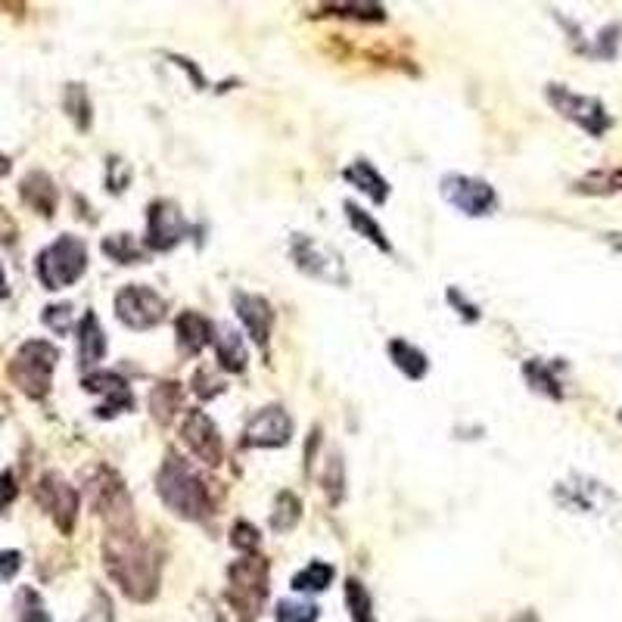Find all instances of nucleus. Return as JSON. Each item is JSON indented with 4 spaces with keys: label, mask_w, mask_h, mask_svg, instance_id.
Here are the masks:
<instances>
[{
    "label": "nucleus",
    "mask_w": 622,
    "mask_h": 622,
    "mask_svg": "<svg viewBox=\"0 0 622 622\" xmlns=\"http://www.w3.org/2000/svg\"><path fill=\"white\" fill-rule=\"evenodd\" d=\"M523 374H526V380L532 383V389H539V392L551 395V399H563V389H560L557 377L548 371V364H545V361H526Z\"/></svg>",
    "instance_id": "nucleus-29"
},
{
    "label": "nucleus",
    "mask_w": 622,
    "mask_h": 622,
    "mask_svg": "<svg viewBox=\"0 0 622 622\" xmlns=\"http://www.w3.org/2000/svg\"><path fill=\"white\" fill-rule=\"evenodd\" d=\"M346 604H349L352 622H377L371 591H367L358 579H346Z\"/></svg>",
    "instance_id": "nucleus-27"
},
{
    "label": "nucleus",
    "mask_w": 622,
    "mask_h": 622,
    "mask_svg": "<svg viewBox=\"0 0 622 622\" xmlns=\"http://www.w3.org/2000/svg\"><path fill=\"white\" fill-rule=\"evenodd\" d=\"M231 545L240 551V554H259V545H262V535L259 529L246 523V520H237L234 529H231Z\"/></svg>",
    "instance_id": "nucleus-31"
},
{
    "label": "nucleus",
    "mask_w": 622,
    "mask_h": 622,
    "mask_svg": "<svg viewBox=\"0 0 622 622\" xmlns=\"http://www.w3.org/2000/svg\"><path fill=\"white\" fill-rule=\"evenodd\" d=\"M81 386L88 392H103L106 395V402L97 408V417H116V414L134 408V395H131L125 377L112 374V371H91L88 377L81 380Z\"/></svg>",
    "instance_id": "nucleus-15"
},
{
    "label": "nucleus",
    "mask_w": 622,
    "mask_h": 622,
    "mask_svg": "<svg viewBox=\"0 0 622 622\" xmlns=\"http://www.w3.org/2000/svg\"><path fill=\"white\" fill-rule=\"evenodd\" d=\"M290 256L296 259V265L311 274V277H318V280H330V284H346V268H343V259L336 256L333 249H327L324 243L318 240H311L305 234H296L290 240Z\"/></svg>",
    "instance_id": "nucleus-10"
},
{
    "label": "nucleus",
    "mask_w": 622,
    "mask_h": 622,
    "mask_svg": "<svg viewBox=\"0 0 622 622\" xmlns=\"http://www.w3.org/2000/svg\"><path fill=\"white\" fill-rule=\"evenodd\" d=\"M318 607L308 601H280L277 622H318Z\"/></svg>",
    "instance_id": "nucleus-32"
},
{
    "label": "nucleus",
    "mask_w": 622,
    "mask_h": 622,
    "mask_svg": "<svg viewBox=\"0 0 622 622\" xmlns=\"http://www.w3.org/2000/svg\"><path fill=\"white\" fill-rule=\"evenodd\" d=\"M343 178L349 181V184H355L358 190H364L367 196H371V200L377 203V206H383L386 203V196H389V184L383 181V175L377 172V168L367 162V159H358V162H352L346 172H343Z\"/></svg>",
    "instance_id": "nucleus-21"
},
{
    "label": "nucleus",
    "mask_w": 622,
    "mask_h": 622,
    "mask_svg": "<svg viewBox=\"0 0 622 622\" xmlns=\"http://www.w3.org/2000/svg\"><path fill=\"white\" fill-rule=\"evenodd\" d=\"M511 622H539V616H535L532 610H523V613H520V616H514Z\"/></svg>",
    "instance_id": "nucleus-38"
},
{
    "label": "nucleus",
    "mask_w": 622,
    "mask_h": 622,
    "mask_svg": "<svg viewBox=\"0 0 622 622\" xmlns=\"http://www.w3.org/2000/svg\"><path fill=\"white\" fill-rule=\"evenodd\" d=\"M63 103H66V112L75 119V125L81 131L91 125V100H88V91H84L81 84H69Z\"/></svg>",
    "instance_id": "nucleus-30"
},
{
    "label": "nucleus",
    "mask_w": 622,
    "mask_h": 622,
    "mask_svg": "<svg viewBox=\"0 0 622 622\" xmlns=\"http://www.w3.org/2000/svg\"><path fill=\"white\" fill-rule=\"evenodd\" d=\"M103 563L109 579L119 585L125 598L137 604H150L159 595L162 563L156 551L137 535V529L109 532L103 542Z\"/></svg>",
    "instance_id": "nucleus-1"
},
{
    "label": "nucleus",
    "mask_w": 622,
    "mask_h": 622,
    "mask_svg": "<svg viewBox=\"0 0 622 622\" xmlns=\"http://www.w3.org/2000/svg\"><path fill=\"white\" fill-rule=\"evenodd\" d=\"M333 576L336 573H333L330 563L315 560V563H308L305 570H299L293 576V588L299 591V595H321V591H327L333 585Z\"/></svg>",
    "instance_id": "nucleus-24"
},
{
    "label": "nucleus",
    "mask_w": 622,
    "mask_h": 622,
    "mask_svg": "<svg viewBox=\"0 0 622 622\" xmlns=\"http://www.w3.org/2000/svg\"><path fill=\"white\" fill-rule=\"evenodd\" d=\"M212 333H215V324L209 318H203L200 311H184V315L175 321L178 349L184 355H200L212 343Z\"/></svg>",
    "instance_id": "nucleus-17"
},
{
    "label": "nucleus",
    "mask_w": 622,
    "mask_h": 622,
    "mask_svg": "<svg viewBox=\"0 0 622 622\" xmlns=\"http://www.w3.org/2000/svg\"><path fill=\"white\" fill-rule=\"evenodd\" d=\"M448 299L461 308V318H464V315H467V321H476V318H479V311H476L467 299H461V293H458V290H448Z\"/></svg>",
    "instance_id": "nucleus-37"
},
{
    "label": "nucleus",
    "mask_w": 622,
    "mask_h": 622,
    "mask_svg": "<svg viewBox=\"0 0 622 622\" xmlns=\"http://www.w3.org/2000/svg\"><path fill=\"white\" fill-rule=\"evenodd\" d=\"M156 492L162 504L181 520H203L212 514V495L206 479L184 461L178 451H168L159 476H156Z\"/></svg>",
    "instance_id": "nucleus-2"
},
{
    "label": "nucleus",
    "mask_w": 622,
    "mask_h": 622,
    "mask_svg": "<svg viewBox=\"0 0 622 622\" xmlns=\"http://www.w3.org/2000/svg\"><path fill=\"white\" fill-rule=\"evenodd\" d=\"M16 495H19L16 476H13V470H4L0 473V511H7V507L16 501Z\"/></svg>",
    "instance_id": "nucleus-35"
},
{
    "label": "nucleus",
    "mask_w": 622,
    "mask_h": 622,
    "mask_svg": "<svg viewBox=\"0 0 622 622\" xmlns=\"http://www.w3.org/2000/svg\"><path fill=\"white\" fill-rule=\"evenodd\" d=\"M35 271H38V280L44 284V290L72 287L75 280L88 271V246H84V240L75 234L56 237L47 249L38 252Z\"/></svg>",
    "instance_id": "nucleus-4"
},
{
    "label": "nucleus",
    "mask_w": 622,
    "mask_h": 622,
    "mask_svg": "<svg viewBox=\"0 0 622 622\" xmlns=\"http://www.w3.org/2000/svg\"><path fill=\"white\" fill-rule=\"evenodd\" d=\"M181 439L184 445L190 448L193 458H200L203 464L209 467H218L224 461V445H221V436H218V427L212 423V417L200 408H190L184 414V423H181Z\"/></svg>",
    "instance_id": "nucleus-12"
},
{
    "label": "nucleus",
    "mask_w": 622,
    "mask_h": 622,
    "mask_svg": "<svg viewBox=\"0 0 622 622\" xmlns=\"http://www.w3.org/2000/svg\"><path fill=\"white\" fill-rule=\"evenodd\" d=\"M19 193H22V203H25V206H32L38 215L50 218V215L56 212V187H53L50 175H44V172L25 175Z\"/></svg>",
    "instance_id": "nucleus-19"
},
{
    "label": "nucleus",
    "mask_w": 622,
    "mask_h": 622,
    "mask_svg": "<svg viewBox=\"0 0 622 622\" xmlns=\"http://www.w3.org/2000/svg\"><path fill=\"white\" fill-rule=\"evenodd\" d=\"M19 622H53L38 598V591H32V588H25L19 595Z\"/></svg>",
    "instance_id": "nucleus-33"
},
{
    "label": "nucleus",
    "mask_w": 622,
    "mask_h": 622,
    "mask_svg": "<svg viewBox=\"0 0 622 622\" xmlns=\"http://www.w3.org/2000/svg\"><path fill=\"white\" fill-rule=\"evenodd\" d=\"M212 346H215L218 364L224 367V371H231V374L246 371V346H243V339L234 327L218 324L215 333H212Z\"/></svg>",
    "instance_id": "nucleus-18"
},
{
    "label": "nucleus",
    "mask_w": 622,
    "mask_h": 622,
    "mask_svg": "<svg viewBox=\"0 0 622 622\" xmlns=\"http://www.w3.org/2000/svg\"><path fill=\"white\" fill-rule=\"evenodd\" d=\"M181 405H184V389H181V383H172V380L159 383L150 395V411H153L156 423H172V417L181 411Z\"/></svg>",
    "instance_id": "nucleus-23"
},
{
    "label": "nucleus",
    "mask_w": 622,
    "mask_h": 622,
    "mask_svg": "<svg viewBox=\"0 0 622 622\" xmlns=\"http://www.w3.org/2000/svg\"><path fill=\"white\" fill-rule=\"evenodd\" d=\"M346 215H349V224H352V228L358 231V234H364L367 240H371L380 252H392V246H389V240L383 237V228H380V224L371 218V215H367V212H361L355 203H346Z\"/></svg>",
    "instance_id": "nucleus-28"
},
{
    "label": "nucleus",
    "mask_w": 622,
    "mask_h": 622,
    "mask_svg": "<svg viewBox=\"0 0 622 622\" xmlns=\"http://www.w3.org/2000/svg\"><path fill=\"white\" fill-rule=\"evenodd\" d=\"M44 324L53 333H69L72 330V305L60 302V305H47L44 308Z\"/></svg>",
    "instance_id": "nucleus-34"
},
{
    "label": "nucleus",
    "mask_w": 622,
    "mask_h": 622,
    "mask_svg": "<svg viewBox=\"0 0 622 622\" xmlns=\"http://www.w3.org/2000/svg\"><path fill=\"white\" fill-rule=\"evenodd\" d=\"M228 607L240 622H252L268 601V560L262 554H243L228 570Z\"/></svg>",
    "instance_id": "nucleus-3"
},
{
    "label": "nucleus",
    "mask_w": 622,
    "mask_h": 622,
    "mask_svg": "<svg viewBox=\"0 0 622 622\" xmlns=\"http://www.w3.org/2000/svg\"><path fill=\"white\" fill-rule=\"evenodd\" d=\"M386 352H389V358L395 361V367H399L405 377L420 380L423 374H427V367H430L427 355H423L417 346H411L408 339H389Z\"/></svg>",
    "instance_id": "nucleus-22"
},
{
    "label": "nucleus",
    "mask_w": 622,
    "mask_h": 622,
    "mask_svg": "<svg viewBox=\"0 0 622 622\" xmlns=\"http://www.w3.org/2000/svg\"><path fill=\"white\" fill-rule=\"evenodd\" d=\"M234 308H237V318L243 321L252 343L265 349L271 339V324H274L271 302L256 293H234Z\"/></svg>",
    "instance_id": "nucleus-16"
},
{
    "label": "nucleus",
    "mask_w": 622,
    "mask_h": 622,
    "mask_svg": "<svg viewBox=\"0 0 622 622\" xmlns=\"http://www.w3.org/2000/svg\"><path fill=\"white\" fill-rule=\"evenodd\" d=\"M7 293H10V287H7V274H4V268H0V302L7 299Z\"/></svg>",
    "instance_id": "nucleus-39"
},
{
    "label": "nucleus",
    "mask_w": 622,
    "mask_h": 622,
    "mask_svg": "<svg viewBox=\"0 0 622 622\" xmlns=\"http://www.w3.org/2000/svg\"><path fill=\"white\" fill-rule=\"evenodd\" d=\"M293 436V420L280 405L262 408L256 417L246 423L243 445L246 448H284Z\"/></svg>",
    "instance_id": "nucleus-14"
},
{
    "label": "nucleus",
    "mask_w": 622,
    "mask_h": 622,
    "mask_svg": "<svg viewBox=\"0 0 622 622\" xmlns=\"http://www.w3.org/2000/svg\"><path fill=\"white\" fill-rule=\"evenodd\" d=\"M103 355H106L103 327H100L94 311H88L78 324V361H81V367H94Z\"/></svg>",
    "instance_id": "nucleus-20"
},
{
    "label": "nucleus",
    "mask_w": 622,
    "mask_h": 622,
    "mask_svg": "<svg viewBox=\"0 0 622 622\" xmlns=\"http://www.w3.org/2000/svg\"><path fill=\"white\" fill-rule=\"evenodd\" d=\"M10 172V159L4 156V153H0V178H4Z\"/></svg>",
    "instance_id": "nucleus-40"
},
{
    "label": "nucleus",
    "mask_w": 622,
    "mask_h": 622,
    "mask_svg": "<svg viewBox=\"0 0 622 622\" xmlns=\"http://www.w3.org/2000/svg\"><path fill=\"white\" fill-rule=\"evenodd\" d=\"M35 498L44 511L53 517V523L60 526V532H72L75 520H78V492L66 483L60 473H47L38 479L35 486Z\"/></svg>",
    "instance_id": "nucleus-11"
},
{
    "label": "nucleus",
    "mask_w": 622,
    "mask_h": 622,
    "mask_svg": "<svg viewBox=\"0 0 622 622\" xmlns=\"http://www.w3.org/2000/svg\"><path fill=\"white\" fill-rule=\"evenodd\" d=\"M548 100L551 106L560 112L563 119L576 122L582 131H588L591 137H601L607 128H610V116L601 100L595 97H585V94H576L570 88H563V84H548Z\"/></svg>",
    "instance_id": "nucleus-8"
},
{
    "label": "nucleus",
    "mask_w": 622,
    "mask_h": 622,
    "mask_svg": "<svg viewBox=\"0 0 622 622\" xmlns=\"http://www.w3.org/2000/svg\"><path fill=\"white\" fill-rule=\"evenodd\" d=\"M56 361H60V349L53 343H47V339H28L10 361V380L28 399H47Z\"/></svg>",
    "instance_id": "nucleus-5"
},
{
    "label": "nucleus",
    "mask_w": 622,
    "mask_h": 622,
    "mask_svg": "<svg viewBox=\"0 0 622 622\" xmlns=\"http://www.w3.org/2000/svg\"><path fill=\"white\" fill-rule=\"evenodd\" d=\"M190 234V224L184 221L181 209L172 200H153L147 209V246L156 252L175 249Z\"/></svg>",
    "instance_id": "nucleus-13"
},
{
    "label": "nucleus",
    "mask_w": 622,
    "mask_h": 622,
    "mask_svg": "<svg viewBox=\"0 0 622 622\" xmlns=\"http://www.w3.org/2000/svg\"><path fill=\"white\" fill-rule=\"evenodd\" d=\"M22 567V554L19 551H0V582H7L19 573Z\"/></svg>",
    "instance_id": "nucleus-36"
},
{
    "label": "nucleus",
    "mask_w": 622,
    "mask_h": 622,
    "mask_svg": "<svg viewBox=\"0 0 622 622\" xmlns=\"http://www.w3.org/2000/svg\"><path fill=\"white\" fill-rule=\"evenodd\" d=\"M112 305H116V318L131 330H150L162 324L168 311V302L144 284H125L112 299Z\"/></svg>",
    "instance_id": "nucleus-7"
},
{
    "label": "nucleus",
    "mask_w": 622,
    "mask_h": 622,
    "mask_svg": "<svg viewBox=\"0 0 622 622\" xmlns=\"http://www.w3.org/2000/svg\"><path fill=\"white\" fill-rule=\"evenodd\" d=\"M103 252L112 262H119V265H137V262L147 259L144 246H140L131 234H109L103 240Z\"/></svg>",
    "instance_id": "nucleus-25"
},
{
    "label": "nucleus",
    "mask_w": 622,
    "mask_h": 622,
    "mask_svg": "<svg viewBox=\"0 0 622 622\" xmlns=\"http://www.w3.org/2000/svg\"><path fill=\"white\" fill-rule=\"evenodd\" d=\"M302 520V501L296 492H280L274 498V511H271V529L274 532H290Z\"/></svg>",
    "instance_id": "nucleus-26"
},
{
    "label": "nucleus",
    "mask_w": 622,
    "mask_h": 622,
    "mask_svg": "<svg viewBox=\"0 0 622 622\" xmlns=\"http://www.w3.org/2000/svg\"><path fill=\"white\" fill-rule=\"evenodd\" d=\"M442 196L458 212H464L470 218H483L498 206L495 187L486 184V181H479V178H467V175H445L442 178Z\"/></svg>",
    "instance_id": "nucleus-9"
},
{
    "label": "nucleus",
    "mask_w": 622,
    "mask_h": 622,
    "mask_svg": "<svg viewBox=\"0 0 622 622\" xmlns=\"http://www.w3.org/2000/svg\"><path fill=\"white\" fill-rule=\"evenodd\" d=\"M610 243H613V246H616V249L622 252V237H616V234H613V237H610Z\"/></svg>",
    "instance_id": "nucleus-41"
},
{
    "label": "nucleus",
    "mask_w": 622,
    "mask_h": 622,
    "mask_svg": "<svg viewBox=\"0 0 622 622\" xmlns=\"http://www.w3.org/2000/svg\"><path fill=\"white\" fill-rule=\"evenodd\" d=\"M91 507L106 520L109 532H131L134 529V507L131 495L122 486L119 473H112L109 467H97L91 473V486H88Z\"/></svg>",
    "instance_id": "nucleus-6"
}]
</instances>
